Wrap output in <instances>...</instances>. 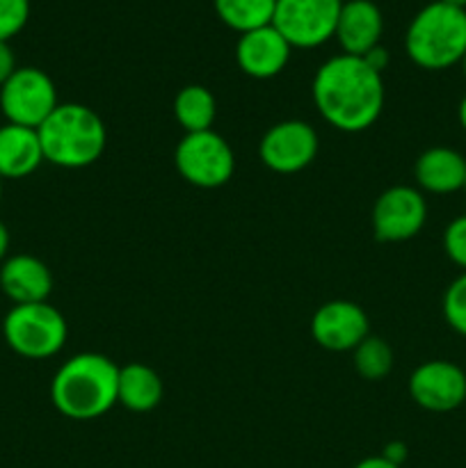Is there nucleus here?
I'll return each mask as SVG.
<instances>
[{
  "instance_id": "obj_30",
  "label": "nucleus",
  "mask_w": 466,
  "mask_h": 468,
  "mask_svg": "<svg viewBox=\"0 0 466 468\" xmlns=\"http://www.w3.org/2000/svg\"><path fill=\"white\" fill-rule=\"evenodd\" d=\"M457 119H460L461 131L466 133V94H464V99L460 101V105H457Z\"/></svg>"
},
{
  "instance_id": "obj_26",
  "label": "nucleus",
  "mask_w": 466,
  "mask_h": 468,
  "mask_svg": "<svg viewBox=\"0 0 466 468\" xmlns=\"http://www.w3.org/2000/svg\"><path fill=\"white\" fill-rule=\"evenodd\" d=\"M407 455H409V451H407L405 441H388L387 446H384V451H382L384 460L391 462V464H396V466L405 464Z\"/></svg>"
},
{
  "instance_id": "obj_4",
  "label": "nucleus",
  "mask_w": 466,
  "mask_h": 468,
  "mask_svg": "<svg viewBox=\"0 0 466 468\" xmlns=\"http://www.w3.org/2000/svg\"><path fill=\"white\" fill-rule=\"evenodd\" d=\"M411 62L428 71H443L461 64L466 55V9L434 0L425 5L405 35Z\"/></svg>"
},
{
  "instance_id": "obj_17",
  "label": "nucleus",
  "mask_w": 466,
  "mask_h": 468,
  "mask_svg": "<svg viewBox=\"0 0 466 468\" xmlns=\"http://www.w3.org/2000/svg\"><path fill=\"white\" fill-rule=\"evenodd\" d=\"M44 163L35 128L5 123L0 126V178H26Z\"/></svg>"
},
{
  "instance_id": "obj_7",
  "label": "nucleus",
  "mask_w": 466,
  "mask_h": 468,
  "mask_svg": "<svg viewBox=\"0 0 466 468\" xmlns=\"http://www.w3.org/2000/svg\"><path fill=\"white\" fill-rule=\"evenodd\" d=\"M58 90L46 71L21 67L0 87V110L7 123L39 128L58 108Z\"/></svg>"
},
{
  "instance_id": "obj_34",
  "label": "nucleus",
  "mask_w": 466,
  "mask_h": 468,
  "mask_svg": "<svg viewBox=\"0 0 466 468\" xmlns=\"http://www.w3.org/2000/svg\"><path fill=\"white\" fill-rule=\"evenodd\" d=\"M461 190H464V192H466V178H464V187H461Z\"/></svg>"
},
{
  "instance_id": "obj_1",
  "label": "nucleus",
  "mask_w": 466,
  "mask_h": 468,
  "mask_svg": "<svg viewBox=\"0 0 466 468\" xmlns=\"http://www.w3.org/2000/svg\"><path fill=\"white\" fill-rule=\"evenodd\" d=\"M311 90L320 117L343 133L365 131L382 114V73L356 55L341 53L320 64Z\"/></svg>"
},
{
  "instance_id": "obj_24",
  "label": "nucleus",
  "mask_w": 466,
  "mask_h": 468,
  "mask_svg": "<svg viewBox=\"0 0 466 468\" xmlns=\"http://www.w3.org/2000/svg\"><path fill=\"white\" fill-rule=\"evenodd\" d=\"M443 251L461 272H466V215H457L448 222L443 231Z\"/></svg>"
},
{
  "instance_id": "obj_10",
  "label": "nucleus",
  "mask_w": 466,
  "mask_h": 468,
  "mask_svg": "<svg viewBox=\"0 0 466 468\" xmlns=\"http://www.w3.org/2000/svg\"><path fill=\"white\" fill-rule=\"evenodd\" d=\"M260 163L277 174H297L318 155V133L302 119H286L270 128L259 144Z\"/></svg>"
},
{
  "instance_id": "obj_5",
  "label": "nucleus",
  "mask_w": 466,
  "mask_h": 468,
  "mask_svg": "<svg viewBox=\"0 0 466 468\" xmlns=\"http://www.w3.org/2000/svg\"><path fill=\"white\" fill-rule=\"evenodd\" d=\"M3 334L7 346L26 359H48L64 347L69 324L48 302L14 304L5 315Z\"/></svg>"
},
{
  "instance_id": "obj_23",
  "label": "nucleus",
  "mask_w": 466,
  "mask_h": 468,
  "mask_svg": "<svg viewBox=\"0 0 466 468\" xmlns=\"http://www.w3.org/2000/svg\"><path fill=\"white\" fill-rule=\"evenodd\" d=\"M30 0H0V41H9L26 27Z\"/></svg>"
},
{
  "instance_id": "obj_27",
  "label": "nucleus",
  "mask_w": 466,
  "mask_h": 468,
  "mask_svg": "<svg viewBox=\"0 0 466 468\" xmlns=\"http://www.w3.org/2000/svg\"><path fill=\"white\" fill-rule=\"evenodd\" d=\"M364 59L375 69V71L382 73L384 69L388 67V50L379 44V46H375V48H370L368 53L364 55Z\"/></svg>"
},
{
  "instance_id": "obj_25",
  "label": "nucleus",
  "mask_w": 466,
  "mask_h": 468,
  "mask_svg": "<svg viewBox=\"0 0 466 468\" xmlns=\"http://www.w3.org/2000/svg\"><path fill=\"white\" fill-rule=\"evenodd\" d=\"M16 69V55H14L9 41H0V87L12 78V73Z\"/></svg>"
},
{
  "instance_id": "obj_16",
  "label": "nucleus",
  "mask_w": 466,
  "mask_h": 468,
  "mask_svg": "<svg viewBox=\"0 0 466 468\" xmlns=\"http://www.w3.org/2000/svg\"><path fill=\"white\" fill-rule=\"evenodd\" d=\"M414 176L420 190L452 195L464 187L466 158L450 146H429L416 160Z\"/></svg>"
},
{
  "instance_id": "obj_15",
  "label": "nucleus",
  "mask_w": 466,
  "mask_h": 468,
  "mask_svg": "<svg viewBox=\"0 0 466 468\" xmlns=\"http://www.w3.org/2000/svg\"><path fill=\"white\" fill-rule=\"evenodd\" d=\"M0 288L14 304H37L48 300L53 291V274L48 265L35 256H9L0 268Z\"/></svg>"
},
{
  "instance_id": "obj_20",
  "label": "nucleus",
  "mask_w": 466,
  "mask_h": 468,
  "mask_svg": "<svg viewBox=\"0 0 466 468\" xmlns=\"http://www.w3.org/2000/svg\"><path fill=\"white\" fill-rule=\"evenodd\" d=\"M215 12L236 32H249L272 23L277 0H213Z\"/></svg>"
},
{
  "instance_id": "obj_2",
  "label": "nucleus",
  "mask_w": 466,
  "mask_h": 468,
  "mask_svg": "<svg viewBox=\"0 0 466 468\" xmlns=\"http://www.w3.org/2000/svg\"><path fill=\"white\" fill-rule=\"evenodd\" d=\"M119 366L99 352H80L50 382L55 410L71 420H94L117 405Z\"/></svg>"
},
{
  "instance_id": "obj_3",
  "label": "nucleus",
  "mask_w": 466,
  "mask_h": 468,
  "mask_svg": "<svg viewBox=\"0 0 466 468\" xmlns=\"http://www.w3.org/2000/svg\"><path fill=\"white\" fill-rule=\"evenodd\" d=\"M44 160L64 169L94 165L108 144V131L99 114L82 103H59L37 128Z\"/></svg>"
},
{
  "instance_id": "obj_14",
  "label": "nucleus",
  "mask_w": 466,
  "mask_h": 468,
  "mask_svg": "<svg viewBox=\"0 0 466 468\" xmlns=\"http://www.w3.org/2000/svg\"><path fill=\"white\" fill-rule=\"evenodd\" d=\"M384 32V16L373 0H345L338 14L336 39L343 53L364 58L379 46Z\"/></svg>"
},
{
  "instance_id": "obj_9",
  "label": "nucleus",
  "mask_w": 466,
  "mask_h": 468,
  "mask_svg": "<svg viewBox=\"0 0 466 468\" xmlns=\"http://www.w3.org/2000/svg\"><path fill=\"white\" fill-rule=\"evenodd\" d=\"M370 222L379 242L411 240L428 222V201L418 187L393 186L377 197Z\"/></svg>"
},
{
  "instance_id": "obj_11",
  "label": "nucleus",
  "mask_w": 466,
  "mask_h": 468,
  "mask_svg": "<svg viewBox=\"0 0 466 468\" xmlns=\"http://www.w3.org/2000/svg\"><path fill=\"white\" fill-rule=\"evenodd\" d=\"M409 396L425 411H455L466 402V373L448 359L425 361L411 373Z\"/></svg>"
},
{
  "instance_id": "obj_29",
  "label": "nucleus",
  "mask_w": 466,
  "mask_h": 468,
  "mask_svg": "<svg viewBox=\"0 0 466 468\" xmlns=\"http://www.w3.org/2000/svg\"><path fill=\"white\" fill-rule=\"evenodd\" d=\"M7 250H9V231L5 227V222L0 219V263L7 259Z\"/></svg>"
},
{
  "instance_id": "obj_6",
  "label": "nucleus",
  "mask_w": 466,
  "mask_h": 468,
  "mask_svg": "<svg viewBox=\"0 0 466 468\" xmlns=\"http://www.w3.org/2000/svg\"><path fill=\"white\" fill-rule=\"evenodd\" d=\"M178 174L190 186L213 190L231 181L236 172V155L228 142L215 131L185 133L174 154Z\"/></svg>"
},
{
  "instance_id": "obj_28",
  "label": "nucleus",
  "mask_w": 466,
  "mask_h": 468,
  "mask_svg": "<svg viewBox=\"0 0 466 468\" xmlns=\"http://www.w3.org/2000/svg\"><path fill=\"white\" fill-rule=\"evenodd\" d=\"M355 468H400V466L391 464V462L384 460L382 455H373V457H365V460H361Z\"/></svg>"
},
{
  "instance_id": "obj_31",
  "label": "nucleus",
  "mask_w": 466,
  "mask_h": 468,
  "mask_svg": "<svg viewBox=\"0 0 466 468\" xmlns=\"http://www.w3.org/2000/svg\"><path fill=\"white\" fill-rule=\"evenodd\" d=\"M441 3L452 5V7H461V9H466V0H441Z\"/></svg>"
},
{
  "instance_id": "obj_18",
  "label": "nucleus",
  "mask_w": 466,
  "mask_h": 468,
  "mask_svg": "<svg viewBox=\"0 0 466 468\" xmlns=\"http://www.w3.org/2000/svg\"><path fill=\"white\" fill-rule=\"evenodd\" d=\"M163 379L151 366L132 364L119 368V393L117 402L135 414H146L155 410L163 400Z\"/></svg>"
},
{
  "instance_id": "obj_12",
  "label": "nucleus",
  "mask_w": 466,
  "mask_h": 468,
  "mask_svg": "<svg viewBox=\"0 0 466 468\" xmlns=\"http://www.w3.org/2000/svg\"><path fill=\"white\" fill-rule=\"evenodd\" d=\"M368 315L359 304L334 300L320 306L311 318V336L329 352H352L368 338Z\"/></svg>"
},
{
  "instance_id": "obj_13",
  "label": "nucleus",
  "mask_w": 466,
  "mask_h": 468,
  "mask_svg": "<svg viewBox=\"0 0 466 468\" xmlns=\"http://www.w3.org/2000/svg\"><path fill=\"white\" fill-rule=\"evenodd\" d=\"M292 46L283 39L281 32L270 26L256 27V30L242 32L236 44L238 67L251 78H274L286 69L291 59Z\"/></svg>"
},
{
  "instance_id": "obj_8",
  "label": "nucleus",
  "mask_w": 466,
  "mask_h": 468,
  "mask_svg": "<svg viewBox=\"0 0 466 468\" xmlns=\"http://www.w3.org/2000/svg\"><path fill=\"white\" fill-rule=\"evenodd\" d=\"M343 0H277L272 26L292 48H315L336 35Z\"/></svg>"
},
{
  "instance_id": "obj_22",
  "label": "nucleus",
  "mask_w": 466,
  "mask_h": 468,
  "mask_svg": "<svg viewBox=\"0 0 466 468\" xmlns=\"http://www.w3.org/2000/svg\"><path fill=\"white\" fill-rule=\"evenodd\" d=\"M441 311L448 327L466 338V272L452 279L450 286L446 288L441 300Z\"/></svg>"
},
{
  "instance_id": "obj_33",
  "label": "nucleus",
  "mask_w": 466,
  "mask_h": 468,
  "mask_svg": "<svg viewBox=\"0 0 466 468\" xmlns=\"http://www.w3.org/2000/svg\"><path fill=\"white\" fill-rule=\"evenodd\" d=\"M0 197H3V178H0Z\"/></svg>"
},
{
  "instance_id": "obj_32",
  "label": "nucleus",
  "mask_w": 466,
  "mask_h": 468,
  "mask_svg": "<svg viewBox=\"0 0 466 468\" xmlns=\"http://www.w3.org/2000/svg\"><path fill=\"white\" fill-rule=\"evenodd\" d=\"M461 71H464V76H466V55H464V59H461Z\"/></svg>"
},
{
  "instance_id": "obj_19",
  "label": "nucleus",
  "mask_w": 466,
  "mask_h": 468,
  "mask_svg": "<svg viewBox=\"0 0 466 468\" xmlns=\"http://www.w3.org/2000/svg\"><path fill=\"white\" fill-rule=\"evenodd\" d=\"M174 117L185 133L213 131L217 101L204 85H187L174 99Z\"/></svg>"
},
{
  "instance_id": "obj_21",
  "label": "nucleus",
  "mask_w": 466,
  "mask_h": 468,
  "mask_svg": "<svg viewBox=\"0 0 466 468\" xmlns=\"http://www.w3.org/2000/svg\"><path fill=\"white\" fill-rule=\"evenodd\" d=\"M352 355H355V370L364 379H370V382L384 379L393 368V350L384 338H364L352 350Z\"/></svg>"
}]
</instances>
